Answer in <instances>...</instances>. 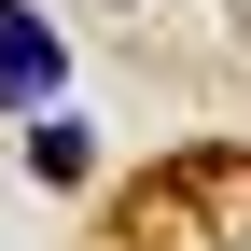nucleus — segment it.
Listing matches in <instances>:
<instances>
[{
  "instance_id": "nucleus-1",
  "label": "nucleus",
  "mask_w": 251,
  "mask_h": 251,
  "mask_svg": "<svg viewBox=\"0 0 251 251\" xmlns=\"http://www.w3.org/2000/svg\"><path fill=\"white\" fill-rule=\"evenodd\" d=\"M56 84H70V42H56L28 0H0V98H14V112H42Z\"/></svg>"
},
{
  "instance_id": "nucleus-2",
  "label": "nucleus",
  "mask_w": 251,
  "mask_h": 251,
  "mask_svg": "<svg viewBox=\"0 0 251 251\" xmlns=\"http://www.w3.org/2000/svg\"><path fill=\"white\" fill-rule=\"evenodd\" d=\"M28 168L42 181H84V126H28Z\"/></svg>"
}]
</instances>
